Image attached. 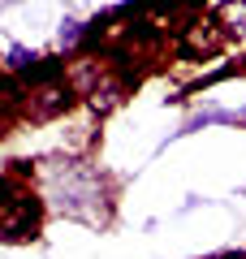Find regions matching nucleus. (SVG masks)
I'll list each match as a JSON object with an SVG mask.
<instances>
[{
    "mask_svg": "<svg viewBox=\"0 0 246 259\" xmlns=\"http://www.w3.org/2000/svg\"><path fill=\"white\" fill-rule=\"evenodd\" d=\"M44 212H48V203L39 199V194L22 199L18 207H5V212H0V242H30V238H39Z\"/></svg>",
    "mask_w": 246,
    "mask_h": 259,
    "instance_id": "3",
    "label": "nucleus"
},
{
    "mask_svg": "<svg viewBox=\"0 0 246 259\" xmlns=\"http://www.w3.org/2000/svg\"><path fill=\"white\" fill-rule=\"evenodd\" d=\"M212 18L229 39H246V0H220Z\"/></svg>",
    "mask_w": 246,
    "mask_h": 259,
    "instance_id": "8",
    "label": "nucleus"
},
{
    "mask_svg": "<svg viewBox=\"0 0 246 259\" xmlns=\"http://www.w3.org/2000/svg\"><path fill=\"white\" fill-rule=\"evenodd\" d=\"M225 30L216 26V18H190V22H182L177 26V56L182 61H203V56H212V52H220L225 48Z\"/></svg>",
    "mask_w": 246,
    "mask_h": 259,
    "instance_id": "1",
    "label": "nucleus"
},
{
    "mask_svg": "<svg viewBox=\"0 0 246 259\" xmlns=\"http://www.w3.org/2000/svg\"><path fill=\"white\" fill-rule=\"evenodd\" d=\"M26 100H30L26 78H22V74H0V112H9L13 121H22Z\"/></svg>",
    "mask_w": 246,
    "mask_h": 259,
    "instance_id": "6",
    "label": "nucleus"
},
{
    "mask_svg": "<svg viewBox=\"0 0 246 259\" xmlns=\"http://www.w3.org/2000/svg\"><path fill=\"white\" fill-rule=\"evenodd\" d=\"M82 95L69 87V78L65 82H48V87H35L26 100V112H22V121H56V117H69L73 108H78Z\"/></svg>",
    "mask_w": 246,
    "mask_h": 259,
    "instance_id": "2",
    "label": "nucleus"
},
{
    "mask_svg": "<svg viewBox=\"0 0 246 259\" xmlns=\"http://www.w3.org/2000/svg\"><path fill=\"white\" fill-rule=\"evenodd\" d=\"M9 125H13V117H9V112H0V139L9 134Z\"/></svg>",
    "mask_w": 246,
    "mask_h": 259,
    "instance_id": "12",
    "label": "nucleus"
},
{
    "mask_svg": "<svg viewBox=\"0 0 246 259\" xmlns=\"http://www.w3.org/2000/svg\"><path fill=\"white\" fill-rule=\"evenodd\" d=\"M39 56L30 52V48H22V44H13L9 52H5V74H30V65H35Z\"/></svg>",
    "mask_w": 246,
    "mask_h": 259,
    "instance_id": "10",
    "label": "nucleus"
},
{
    "mask_svg": "<svg viewBox=\"0 0 246 259\" xmlns=\"http://www.w3.org/2000/svg\"><path fill=\"white\" fill-rule=\"evenodd\" d=\"M26 78V87L35 91V87H48V82H65L69 78V61L65 56H39L35 65H30V74H22Z\"/></svg>",
    "mask_w": 246,
    "mask_h": 259,
    "instance_id": "7",
    "label": "nucleus"
},
{
    "mask_svg": "<svg viewBox=\"0 0 246 259\" xmlns=\"http://www.w3.org/2000/svg\"><path fill=\"white\" fill-rule=\"evenodd\" d=\"M203 259H237V250H220V255H203Z\"/></svg>",
    "mask_w": 246,
    "mask_h": 259,
    "instance_id": "13",
    "label": "nucleus"
},
{
    "mask_svg": "<svg viewBox=\"0 0 246 259\" xmlns=\"http://www.w3.org/2000/svg\"><path fill=\"white\" fill-rule=\"evenodd\" d=\"M237 259H246V250H237Z\"/></svg>",
    "mask_w": 246,
    "mask_h": 259,
    "instance_id": "15",
    "label": "nucleus"
},
{
    "mask_svg": "<svg viewBox=\"0 0 246 259\" xmlns=\"http://www.w3.org/2000/svg\"><path fill=\"white\" fill-rule=\"evenodd\" d=\"M126 95H130V87H126V82H121V78L108 69V74L95 82V91L87 95L82 104H87V112H91V117H108V112H117L121 104H126Z\"/></svg>",
    "mask_w": 246,
    "mask_h": 259,
    "instance_id": "4",
    "label": "nucleus"
},
{
    "mask_svg": "<svg viewBox=\"0 0 246 259\" xmlns=\"http://www.w3.org/2000/svg\"><path fill=\"white\" fill-rule=\"evenodd\" d=\"M22 199H30V186H26V177H18V173H0V212L5 207H18Z\"/></svg>",
    "mask_w": 246,
    "mask_h": 259,
    "instance_id": "9",
    "label": "nucleus"
},
{
    "mask_svg": "<svg viewBox=\"0 0 246 259\" xmlns=\"http://www.w3.org/2000/svg\"><path fill=\"white\" fill-rule=\"evenodd\" d=\"M237 125H242V130H246V108H242V112H237Z\"/></svg>",
    "mask_w": 246,
    "mask_h": 259,
    "instance_id": "14",
    "label": "nucleus"
},
{
    "mask_svg": "<svg viewBox=\"0 0 246 259\" xmlns=\"http://www.w3.org/2000/svg\"><path fill=\"white\" fill-rule=\"evenodd\" d=\"M82 39H87V22L65 18L61 22V48H82Z\"/></svg>",
    "mask_w": 246,
    "mask_h": 259,
    "instance_id": "11",
    "label": "nucleus"
},
{
    "mask_svg": "<svg viewBox=\"0 0 246 259\" xmlns=\"http://www.w3.org/2000/svg\"><path fill=\"white\" fill-rule=\"evenodd\" d=\"M104 74H108V65H104L100 56H82V52H78V56L69 61V87L82 95V100L95 91V82H100Z\"/></svg>",
    "mask_w": 246,
    "mask_h": 259,
    "instance_id": "5",
    "label": "nucleus"
}]
</instances>
